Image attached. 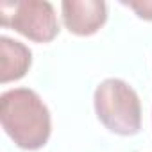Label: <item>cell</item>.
Segmentation results:
<instances>
[{
  "instance_id": "obj_1",
  "label": "cell",
  "mask_w": 152,
  "mask_h": 152,
  "mask_svg": "<svg viewBox=\"0 0 152 152\" xmlns=\"http://www.w3.org/2000/svg\"><path fill=\"white\" fill-rule=\"evenodd\" d=\"M0 124L15 145L23 150L45 147L52 132L50 111L31 88H15L0 95Z\"/></svg>"
},
{
  "instance_id": "obj_2",
  "label": "cell",
  "mask_w": 152,
  "mask_h": 152,
  "mask_svg": "<svg viewBox=\"0 0 152 152\" xmlns=\"http://www.w3.org/2000/svg\"><path fill=\"white\" fill-rule=\"evenodd\" d=\"M95 113L100 124L120 136H134L141 129V102L129 83L104 79L93 95Z\"/></svg>"
},
{
  "instance_id": "obj_3",
  "label": "cell",
  "mask_w": 152,
  "mask_h": 152,
  "mask_svg": "<svg viewBox=\"0 0 152 152\" xmlns=\"http://www.w3.org/2000/svg\"><path fill=\"white\" fill-rule=\"evenodd\" d=\"M0 23L34 43H50L61 31L56 9L47 0H2Z\"/></svg>"
},
{
  "instance_id": "obj_4",
  "label": "cell",
  "mask_w": 152,
  "mask_h": 152,
  "mask_svg": "<svg viewBox=\"0 0 152 152\" xmlns=\"http://www.w3.org/2000/svg\"><path fill=\"white\" fill-rule=\"evenodd\" d=\"M64 27L75 36H91L107 20V6L102 0H63Z\"/></svg>"
},
{
  "instance_id": "obj_5",
  "label": "cell",
  "mask_w": 152,
  "mask_h": 152,
  "mask_svg": "<svg viewBox=\"0 0 152 152\" xmlns=\"http://www.w3.org/2000/svg\"><path fill=\"white\" fill-rule=\"evenodd\" d=\"M32 64V52L22 41L7 36L0 38V83L7 84L25 77Z\"/></svg>"
},
{
  "instance_id": "obj_6",
  "label": "cell",
  "mask_w": 152,
  "mask_h": 152,
  "mask_svg": "<svg viewBox=\"0 0 152 152\" xmlns=\"http://www.w3.org/2000/svg\"><path fill=\"white\" fill-rule=\"evenodd\" d=\"M125 7L132 9L138 18L141 20H147V22H152V0H129V2H122Z\"/></svg>"
}]
</instances>
